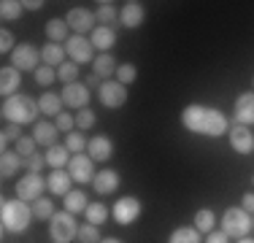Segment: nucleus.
<instances>
[{
    "label": "nucleus",
    "instance_id": "1",
    "mask_svg": "<svg viewBox=\"0 0 254 243\" xmlns=\"http://www.w3.org/2000/svg\"><path fill=\"white\" fill-rule=\"evenodd\" d=\"M181 127L197 135H208V138H222L230 132V122L219 108H208L200 103H190L181 111Z\"/></svg>",
    "mask_w": 254,
    "mask_h": 243
},
{
    "label": "nucleus",
    "instance_id": "2",
    "mask_svg": "<svg viewBox=\"0 0 254 243\" xmlns=\"http://www.w3.org/2000/svg\"><path fill=\"white\" fill-rule=\"evenodd\" d=\"M33 205H27L25 200H3L0 205V222H3L5 233H25L30 227V219H33Z\"/></svg>",
    "mask_w": 254,
    "mask_h": 243
},
{
    "label": "nucleus",
    "instance_id": "3",
    "mask_svg": "<svg viewBox=\"0 0 254 243\" xmlns=\"http://www.w3.org/2000/svg\"><path fill=\"white\" fill-rule=\"evenodd\" d=\"M0 111H3L5 122L22 127V124H33L41 108H38V103H35L33 97H27V95H14V97H5Z\"/></svg>",
    "mask_w": 254,
    "mask_h": 243
},
{
    "label": "nucleus",
    "instance_id": "4",
    "mask_svg": "<svg viewBox=\"0 0 254 243\" xmlns=\"http://www.w3.org/2000/svg\"><path fill=\"white\" fill-rule=\"evenodd\" d=\"M49 235L54 243H70L73 238H78V224H76L73 214H68V211L54 214L49 219Z\"/></svg>",
    "mask_w": 254,
    "mask_h": 243
},
{
    "label": "nucleus",
    "instance_id": "5",
    "mask_svg": "<svg viewBox=\"0 0 254 243\" xmlns=\"http://www.w3.org/2000/svg\"><path fill=\"white\" fill-rule=\"evenodd\" d=\"M219 224H222V233L230 235V238H246L252 230V216L244 208H227L222 214Z\"/></svg>",
    "mask_w": 254,
    "mask_h": 243
},
{
    "label": "nucleus",
    "instance_id": "6",
    "mask_svg": "<svg viewBox=\"0 0 254 243\" xmlns=\"http://www.w3.org/2000/svg\"><path fill=\"white\" fill-rule=\"evenodd\" d=\"M65 52H68L70 62H76V65L95 62V46L87 35H70V38L65 41Z\"/></svg>",
    "mask_w": 254,
    "mask_h": 243
},
{
    "label": "nucleus",
    "instance_id": "7",
    "mask_svg": "<svg viewBox=\"0 0 254 243\" xmlns=\"http://www.w3.org/2000/svg\"><path fill=\"white\" fill-rule=\"evenodd\" d=\"M38 57H41V49H35L33 44H16V49L11 52V68L16 70H38Z\"/></svg>",
    "mask_w": 254,
    "mask_h": 243
},
{
    "label": "nucleus",
    "instance_id": "8",
    "mask_svg": "<svg viewBox=\"0 0 254 243\" xmlns=\"http://www.w3.org/2000/svg\"><path fill=\"white\" fill-rule=\"evenodd\" d=\"M98 100L106 108H122L127 103V87L119 81H103L98 89Z\"/></svg>",
    "mask_w": 254,
    "mask_h": 243
},
{
    "label": "nucleus",
    "instance_id": "9",
    "mask_svg": "<svg viewBox=\"0 0 254 243\" xmlns=\"http://www.w3.org/2000/svg\"><path fill=\"white\" fill-rule=\"evenodd\" d=\"M44 186H46V181L41 179V173H27L16 181V197L25 200V203H30V200L35 203V200H41Z\"/></svg>",
    "mask_w": 254,
    "mask_h": 243
},
{
    "label": "nucleus",
    "instance_id": "10",
    "mask_svg": "<svg viewBox=\"0 0 254 243\" xmlns=\"http://www.w3.org/2000/svg\"><path fill=\"white\" fill-rule=\"evenodd\" d=\"M111 214H114V219H117V224H132L138 216H141V203H138V197L127 194V197H119L117 203H114Z\"/></svg>",
    "mask_w": 254,
    "mask_h": 243
},
{
    "label": "nucleus",
    "instance_id": "11",
    "mask_svg": "<svg viewBox=\"0 0 254 243\" xmlns=\"http://www.w3.org/2000/svg\"><path fill=\"white\" fill-rule=\"evenodd\" d=\"M60 97H63V106L81 111V108L89 106V97H92V95H89V87H87V84L76 81V84H68V87L60 92Z\"/></svg>",
    "mask_w": 254,
    "mask_h": 243
},
{
    "label": "nucleus",
    "instance_id": "12",
    "mask_svg": "<svg viewBox=\"0 0 254 243\" xmlns=\"http://www.w3.org/2000/svg\"><path fill=\"white\" fill-rule=\"evenodd\" d=\"M68 173L73 176V181H78V184L95 181V160H92L89 154H76V157H70Z\"/></svg>",
    "mask_w": 254,
    "mask_h": 243
},
{
    "label": "nucleus",
    "instance_id": "13",
    "mask_svg": "<svg viewBox=\"0 0 254 243\" xmlns=\"http://www.w3.org/2000/svg\"><path fill=\"white\" fill-rule=\"evenodd\" d=\"M95 19H98V16H95L92 11H87V8H70L68 16H65V22H68V27L73 30V35L92 33V30H95Z\"/></svg>",
    "mask_w": 254,
    "mask_h": 243
},
{
    "label": "nucleus",
    "instance_id": "14",
    "mask_svg": "<svg viewBox=\"0 0 254 243\" xmlns=\"http://www.w3.org/2000/svg\"><path fill=\"white\" fill-rule=\"evenodd\" d=\"M227 138H230L233 151H238V154H252V151H254V135H252L249 127L233 124V127H230V132H227Z\"/></svg>",
    "mask_w": 254,
    "mask_h": 243
},
{
    "label": "nucleus",
    "instance_id": "15",
    "mask_svg": "<svg viewBox=\"0 0 254 243\" xmlns=\"http://www.w3.org/2000/svg\"><path fill=\"white\" fill-rule=\"evenodd\" d=\"M143 19H146V8H143L138 0H130V3H125L122 11H119V22H122V27H127V30L141 27Z\"/></svg>",
    "mask_w": 254,
    "mask_h": 243
},
{
    "label": "nucleus",
    "instance_id": "16",
    "mask_svg": "<svg viewBox=\"0 0 254 243\" xmlns=\"http://www.w3.org/2000/svg\"><path fill=\"white\" fill-rule=\"evenodd\" d=\"M235 122L244 127H252L254 124V92H244L235 97Z\"/></svg>",
    "mask_w": 254,
    "mask_h": 243
},
{
    "label": "nucleus",
    "instance_id": "17",
    "mask_svg": "<svg viewBox=\"0 0 254 243\" xmlns=\"http://www.w3.org/2000/svg\"><path fill=\"white\" fill-rule=\"evenodd\" d=\"M87 154L92 157L95 162H106V160H111L114 157V141L108 135H95V138H89V143H87Z\"/></svg>",
    "mask_w": 254,
    "mask_h": 243
},
{
    "label": "nucleus",
    "instance_id": "18",
    "mask_svg": "<svg viewBox=\"0 0 254 243\" xmlns=\"http://www.w3.org/2000/svg\"><path fill=\"white\" fill-rule=\"evenodd\" d=\"M92 186H95V192H98V194H114L119 189V173L114 168H103L100 173H95Z\"/></svg>",
    "mask_w": 254,
    "mask_h": 243
},
{
    "label": "nucleus",
    "instance_id": "19",
    "mask_svg": "<svg viewBox=\"0 0 254 243\" xmlns=\"http://www.w3.org/2000/svg\"><path fill=\"white\" fill-rule=\"evenodd\" d=\"M70 184H73V176L68 173V170H52L49 173V179H46V186H49V192L52 194H68V192H73L70 189Z\"/></svg>",
    "mask_w": 254,
    "mask_h": 243
},
{
    "label": "nucleus",
    "instance_id": "20",
    "mask_svg": "<svg viewBox=\"0 0 254 243\" xmlns=\"http://www.w3.org/2000/svg\"><path fill=\"white\" fill-rule=\"evenodd\" d=\"M19 87H22V73L19 70L11 68V65L0 70V95H3V97H14Z\"/></svg>",
    "mask_w": 254,
    "mask_h": 243
},
{
    "label": "nucleus",
    "instance_id": "21",
    "mask_svg": "<svg viewBox=\"0 0 254 243\" xmlns=\"http://www.w3.org/2000/svg\"><path fill=\"white\" fill-rule=\"evenodd\" d=\"M89 41H92L95 49H100V54H108V49H114V44H117V33H114V27H106V24H100V27L92 30Z\"/></svg>",
    "mask_w": 254,
    "mask_h": 243
},
{
    "label": "nucleus",
    "instance_id": "22",
    "mask_svg": "<svg viewBox=\"0 0 254 243\" xmlns=\"http://www.w3.org/2000/svg\"><path fill=\"white\" fill-rule=\"evenodd\" d=\"M57 124H52V122H35V130H33V138L38 146H54L57 143Z\"/></svg>",
    "mask_w": 254,
    "mask_h": 243
},
{
    "label": "nucleus",
    "instance_id": "23",
    "mask_svg": "<svg viewBox=\"0 0 254 243\" xmlns=\"http://www.w3.org/2000/svg\"><path fill=\"white\" fill-rule=\"evenodd\" d=\"M46 165H49L52 170H63L65 165H70V151H68V146H60V143H54L46 149Z\"/></svg>",
    "mask_w": 254,
    "mask_h": 243
},
{
    "label": "nucleus",
    "instance_id": "24",
    "mask_svg": "<svg viewBox=\"0 0 254 243\" xmlns=\"http://www.w3.org/2000/svg\"><path fill=\"white\" fill-rule=\"evenodd\" d=\"M117 68H119V62L114 60L111 52H108V54H98L95 62H92V73L100 78V81H103V78H108V76H117Z\"/></svg>",
    "mask_w": 254,
    "mask_h": 243
},
{
    "label": "nucleus",
    "instance_id": "25",
    "mask_svg": "<svg viewBox=\"0 0 254 243\" xmlns=\"http://www.w3.org/2000/svg\"><path fill=\"white\" fill-rule=\"evenodd\" d=\"M46 38L49 44H63V41L70 38V27L65 19H49L46 22Z\"/></svg>",
    "mask_w": 254,
    "mask_h": 243
},
{
    "label": "nucleus",
    "instance_id": "26",
    "mask_svg": "<svg viewBox=\"0 0 254 243\" xmlns=\"http://www.w3.org/2000/svg\"><path fill=\"white\" fill-rule=\"evenodd\" d=\"M65 49H60V44H46L41 46V62L49 65V68H60L65 62Z\"/></svg>",
    "mask_w": 254,
    "mask_h": 243
},
{
    "label": "nucleus",
    "instance_id": "27",
    "mask_svg": "<svg viewBox=\"0 0 254 243\" xmlns=\"http://www.w3.org/2000/svg\"><path fill=\"white\" fill-rule=\"evenodd\" d=\"M22 165H25V162L19 160L16 151H3V154H0V176H3V179L16 176V170H19Z\"/></svg>",
    "mask_w": 254,
    "mask_h": 243
},
{
    "label": "nucleus",
    "instance_id": "28",
    "mask_svg": "<svg viewBox=\"0 0 254 243\" xmlns=\"http://www.w3.org/2000/svg\"><path fill=\"white\" fill-rule=\"evenodd\" d=\"M38 108L41 114H49V117H60L63 114V97L54 92H44L38 97Z\"/></svg>",
    "mask_w": 254,
    "mask_h": 243
},
{
    "label": "nucleus",
    "instance_id": "29",
    "mask_svg": "<svg viewBox=\"0 0 254 243\" xmlns=\"http://www.w3.org/2000/svg\"><path fill=\"white\" fill-rule=\"evenodd\" d=\"M168 243H200V230L197 227H176L168 235Z\"/></svg>",
    "mask_w": 254,
    "mask_h": 243
},
{
    "label": "nucleus",
    "instance_id": "30",
    "mask_svg": "<svg viewBox=\"0 0 254 243\" xmlns=\"http://www.w3.org/2000/svg\"><path fill=\"white\" fill-rule=\"evenodd\" d=\"M87 194H84L81 189H73L65 194V211L68 214H78V211H87Z\"/></svg>",
    "mask_w": 254,
    "mask_h": 243
},
{
    "label": "nucleus",
    "instance_id": "31",
    "mask_svg": "<svg viewBox=\"0 0 254 243\" xmlns=\"http://www.w3.org/2000/svg\"><path fill=\"white\" fill-rule=\"evenodd\" d=\"M22 11H25V5H22L19 0H3V3H0V16H3V22H16L22 16Z\"/></svg>",
    "mask_w": 254,
    "mask_h": 243
},
{
    "label": "nucleus",
    "instance_id": "32",
    "mask_svg": "<svg viewBox=\"0 0 254 243\" xmlns=\"http://www.w3.org/2000/svg\"><path fill=\"white\" fill-rule=\"evenodd\" d=\"M214 224H216V216H214V211L211 208H200L195 214V227L200 230V233H214Z\"/></svg>",
    "mask_w": 254,
    "mask_h": 243
},
{
    "label": "nucleus",
    "instance_id": "33",
    "mask_svg": "<svg viewBox=\"0 0 254 243\" xmlns=\"http://www.w3.org/2000/svg\"><path fill=\"white\" fill-rule=\"evenodd\" d=\"M95 16H98V22H100V24L111 27V24L119 19V11L114 8V3H100V5H98V11H95Z\"/></svg>",
    "mask_w": 254,
    "mask_h": 243
},
{
    "label": "nucleus",
    "instance_id": "34",
    "mask_svg": "<svg viewBox=\"0 0 254 243\" xmlns=\"http://www.w3.org/2000/svg\"><path fill=\"white\" fill-rule=\"evenodd\" d=\"M84 216H87L89 224H103L108 219V208L103 203H89L87 211H84Z\"/></svg>",
    "mask_w": 254,
    "mask_h": 243
},
{
    "label": "nucleus",
    "instance_id": "35",
    "mask_svg": "<svg viewBox=\"0 0 254 243\" xmlns=\"http://www.w3.org/2000/svg\"><path fill=\"white\" fill-rule=\"evenodd\" d=\"M57 78L68 87V84H76L78 81V65L76 62H63L60 65V70H57Z\"/></svg>",
    "mask_w": 254,
    "mask_h": 243
},
{
    "label": "nucleus",
    "instance_id": "36",
    "mask_svg": "<svg viewBox=\"0 0 254 243\" xmlns=\"http://www.w3.org/2000/svg\"><path fill=\"white\" fill-rule=\"evenodd\" d=\"M78 241L81 243H100L103 238H100V230H98V224H81L78 227Z\"/></svg>",
    "mask_w": 254,
    "mask_h": 243
},
{
    "label": "nucleus",
    "instance_id": "37",
    "mask_svg": "<svg viewBox=\"0 0 254 243\" xmlns=\"http://www.w3.org/2000/svg\"><path fill=\"white\" fill-rule=\"evenodd\" d=\"M135 78H138V70H135V65H132V62H122L117 68V81L119 84H125V87H127V84H132Z\"/></svg>",
    "mask_w": 254,
    "mask_h": 243
},
{
    "label": "nucleus",
    "instance_id": "38",
    "mask_svg": "<svg viewBox=\"0 0 254 243\" xmlns=\"http://www.w3.org/2000/svg\"><path fill=\"white\" fill-rule=\"evenodd\" d=\"M33 214L38 216V219H52L57 211H54V203H52V200L41 197V200H35V203H33Z\"/></svg>",
    "mask_w": 254,
    "mask_h": 243
},
{
    "label": "nucleus",
    "instance_id": "39",
    "mask_svg": "<svg viewBox=\"0 0 254 243\" xmlns=\"http://www.w3.org/2000/svg\"><path fill=\"white\" fill-rule=\"evenodd\" d=\"M76 127H78V132L92 130V127H95V111H92V108H81V111L76 114Z\"/></svg>",
    "mask_w": 254,
    "mask_h": 243
},
{
    "label": "nucleus",
    "instance_id": "40",
    "mask_svg": "<svg viewBox=\"0 0 254 243\" xmlns=\"http://www.w3.org/2000/svg\"><path fill=\"white\" fill-rule=\"evenodd\" d=\"M0 135H3V138H0L3 151H8V143L11 141H19V138H22V130H19V124H11V122H8V124L3 127V132H0Z\"/></svg>",
    "mask_w": 254,
    "mask_h": 243
},
{
    "label": "nucleus",
    "instance_id": "41",
    "mask_svg": "<svg viewBox=\"0 0 254 243\" xmlns=\"http://www.w3.org/2000/svg\"><path fill=\"white\" fill-rule=\"evenodd\" d=\"M87 143H89V141L81 135V132H70V135H68V141H65V146H68V151H70V154H81V151L87 149Z\"/></svg>",
    "mask_w": 254,
    "mask_h": 243
},
{
    "label": "nucleus",
    "instance_id": "42",
    "mask_svg": "<svg viewBox=\"0 0 254 243\" xmlns=\"http://www.w3.org/2000/svg\"><path fill=\"white\" fill-rule=\"evenodd\" d=\"M35 146H38V143H35V138H33V135H30V138H27V135H22L19 141H16V154L27 160V157H33V154H35Z\"/></svg>",
    "mask_w": 254,
    "mask_h": 243
},
{
    "label": "nucleus",
    "instance_id": "43",
    "mask_svg": "<svg viewBox=\"0 0 254 243\" xmlns=\"http://www.w3.org/2000/svg\"><path fill=\"white\" fill-rule=\"evenodd\" d=\"M35 81H38L41 87H49V84L57 81V70L49 68V65H41V68L35 70Z\"/></svg>",
    "mask_w": 254,
    "mask_h": 243
},
{
    "label": "nucleus",
    "instance_id": "44",
    "mask_svg": "<svg viewBox=\"0 0 254 243\" xmlns=\"http://www.w3.org/2000/svg\"><path fill=\"white\" fill-rule=\"evenodd\" d=\"M54 124H57V130H63V132H68V135H70V132H73V127H76V117H70V114L63 111Z\"/></svg>",
    "mask_w": 254,
    "mask_h": 243
},
{
    "label": "nucleus",
    "instance_id": "45",
    "mask_svg": "<svg viewBox=\"0 0 254 243\" xmlns=\"http://www.w3.org/2000/svg\"><path fill=\"white\" fill-rule=\"evenodd\" d=\"M44 165H46V157H41V154H33V157H27V160H25L27 173H41Z\"/></svg>",
    "mask_w": 254,
    "mask_h": 243
},
{
    "label": "nucleus",
    "instance_id": "46",
    "mask_svg": "<svg viewBox=\"0 0 254 243\" xmlns=\"http://www.w3.org/2000/svg\"><path fill=\"white\" fill-rule=\"evenodd\" d=\"M14 35H11V30H3V33H0V52L3 54H11L14 52Z\"/></svg>",
    "mask_w": 254,
    "mask_h": 243
},
{
    "label": "nucleus",
    "instance_id": "47",
    "mask_svg": "<svg viewBox=\"0 0 254 243\" xmlns=\"http://www.w3.org/2000/svg\"><path fill=\"white\" fill-rule=\"evenodd\" d=\"M205 243H230V235H225L222 230H214V233H208Z\"/></svg>",
    "mask_w": 254,
    "mask_h": 243
},
{
    "label": "nucleus",
    "instance_id": "48",
    "mask_svg": "<svg viewBox=\"0 0 254 243\" xmlns=\"http://www.w3.org/2000/svg\"><path fill=\"white\" fill-rule=\"evenodd\" d=\"M241 208H244L249 216L254 214V192H246V194H244V200H241Z\"/></svg>",
    "mask_w": 254,
    "mask_h": 243
},
{
    "label": "nucleus",
    "instance_id": "49",
    "mask_svg": "<svg viewBox=\"0 0 254 243\" xmlns=\"http://www.w3.org/2000/svg\"><path fill=\"white\" fill-rule=\"evenodd\" d=\"M22 5H25L27 11H41V8H44V3H41V0H22Z\"/></svg>",
    "mask_w": 254,
    "mask_h": 243
},
{
    "label": "nucleus",
    "instance_id": "50",
    "mask_svg": "<svg viewBox=\"0 0 254 243\" xmlns=\"http://www.w3.org/2000/svg\"><path fill=\"white\" fill-rule=\"evenodd\" d=\"M100 78L98 76H95V73H89V76H87V87H95V89H100Z\"/></svg>",
    "mask_w": 254,
    "mask_h": 243
},
{
    "label": "nucleus",
    "instance_id": "51",
    "mask_svg": "<svg viewBox=\"0 0 254 243\" xmlns=\"http://www.w3.org/2000/svg\"><path fill=\"white\" fill-rule=\"evenodd\" d=\"M100 243H122V241H119V238H103Z\"/></svg>",
    "mask_w": 254,
    "mask_h": 243
},
{
    "label": "nucleus",
    "instance_id": "52",
    "mask_svg": "<svg viewBox=\"0 0 254 243\" xmlns=\"http://www.w3.org/2000/svg\"><path fill=\"white\" fill-rule=\"evenodd\" d=\"M238 243H254V238H249V235H246V238H238Z\"/></svg>",
    "mask_w": 254,
    "mask_h": 243
},
{
    "label": "nucleus",
    "instance_id": "53",
    "mask_svg": "<svg viewBox=\"0 0 254 243\" xmlns=\"http://www.w3.org/2000/svg\"><path fill=\"white\" fill-rule=\"evenodd\" d=\"M252 227H254V219H252Z\"/></svg>",
    "mask_w": 254,
    "mask_h": 243
}]
</instances>
